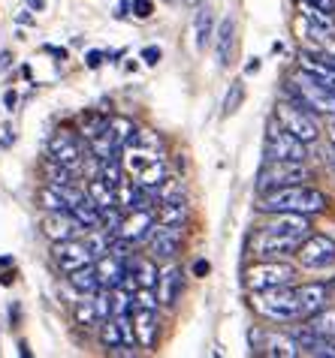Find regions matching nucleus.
<instances>
[{"label": "nucleus", "mask_w": 335, "mask_h": 358, "mask_svg": "<svg viewBox=\"0 0 335 358\" xmlns=\"http://www.w3.org/2000/svg\"><path fill=\"white\" fill-rule=\"evenodd\" d=\"M308 157V145L299 142L293 133L281 130L278 124L269 127L266 133V160H293V163H305Z\"/></svg>", "instance_id": "0eeeda50"}, {"label": "nucleus", "mask_w": 335, "mask_h": 358, "mask_svg": "<svg viewBox=\"0 0 335 358\" xmlns=\"http://www.w3.org/2000/svg\"><path fill=\"white\" fill-rule=\"evenodd\" d=\"M187 220V202L182 193L175 196H166L160 208H157V223H166V226H184Z\"/></svg>", "instance_id": "5701e85b"}, {"label": "nucleus", "mask_w": 335, "mask_h": 358, "mask_svg": "<svg viewBox=\"0 0 335 358\" xmlns=\"http://www.w3.org/2000/svg\"><path fill=\"white\" fill-rule=\"evenodd\" d=\"M94 310H97V320H109L112 316V289H100L94 298Z\"/></svg>", "instance_id": "f704fd0d"}, {"label": "nucleus", "mask_w": 335, "mask_h": 358, "mask_svg": "<svg viewBox=\"0 0 335 358\" xmlns=\"http://www.w3.org/2000/svg\"><path fill=\"white\" fill-rule=\"evenodd\" d=\"M287 94L293 96V103L302 106L311 115H335V94H329L320 82H314L302 66L287 82Z\"/></svg>", "instance_id": "f03ea898"}, {"label": "nucleus", "mask_w": 335, "mask_h": 358, "mask_svg": "<svg viewBox=\"0 0 335 358\" xmlns=\"http://www.w3.org/2000/svg\"><path fill=\"white\" fill-rule=\"evenodd\" d=\"M9 61H13V55H9V52L0 55V69H6V66H9Z\"/></svg>", "instance_id": "79ce46f5"}, {"label": "nucleus", "mask_w": 335, "mask_h": 358, "mask_svg": "<svg viewBox=\"0 0 335 358\" xmlns=\"http://www.w3.org/2000/svg\"><path fill=\"white\" fill-rule=\"evenodd\" d=\"M149 247L157 259H175L182 250V226H166V223L157 226L154 223L151 235H149Z\"/></svg>", "instance_id": "f8f14e48"}, {"label": "nucleus", "mask_w": 335, "mask_h": 358, "mask_svg": "<svg viewBox=\"0 0 335 358\" xmlns=\"http://www.w3.org/2000/svg\"><path fill=\"white\" fill-rule=\"evenodd\" d=\"M242 103H245V85H242V78H235V82L230 85V91H226V99H224V115L226 117L235 115Z\"/></svg>", "instance_id": "2f4dec72"}, {"label": "nucleus", "mask_w": 335, "mask_h": 358, "mask_svg": "<svg viewBox=\"0 0 335 358\" xmlns=\"http://www.w3.org/2000/svg\"><path fill=\"white\" fill-rule=\"evenodd\" d=\"M85 193L91 196V199H94V202L100 205V208H112V205H118V190H115L112 184H106L100 175L88 181V190H85Z\"/></svg>", "instance_id": "c85d7f7f"}, {"label": "nucleus", "mask_w": 335, "mask_h": 358, "mask_svg": "<svg viewBox=\"0 0 335 358\" xmlns=\"http://www.w3.org/2000/svg\"><path fill=\"white\" fill-rule=\"evenodd\" d=\"M55 262L64 274H70V271H78V268H85V265H94V256H91V250H88L85 241L73 238V241H57L55 244Z\"/></svg>", "instance_id": "9d476101"}, {"label": "nucleus", "mask_w": 335, "mask_h": 358, "mask_svg": "<svg viewBox=\"0 0 335 358\" xmlns=\"http://www.w3.org/2000/svg\"><path fill=\"white\" fill-rule=\"evenodd\" d=\"M299 9H302V18L308 22V31L317 39H329L335 34V15L332 13H320V9H314L308 3H299Z\"/></svg>", "instance_id": "4be33fe9"}, {"label": "nucleus", "mask_w": 335, "mask_h": 358, "mask_svg": "<svg viewBox=\"0 0 335 358\" xmlns=\"http://www.w3.org/2000/svg\"><path fill=\"white\" fill-rule=\"evenodd\" d=\"M133 15L136 18H151L154 15V0H133Z\"/></svg>", "instance_id": "c9c22d12"}, {"label": "nucleus", "mask_w": 335, "mask_h": 358, "mask_svg": "<svg viewBox=\"0 0 335 358\" xmlns=\"http://www.w3.org/2000/svg\"><path fill=\"white\" fill-rule=\"evenodd\" d=\"M272 358H296L299 355V343L293 334H278V331H263V350Z\"/></svg>", "instance_id": "412c9836"}, {"label": "nucleus", "mask_w": 335, "mask_h": 358, "mask_svg": "<svg viewBox=\"0 0 335 358\" xmlns=\"http://www.w3.org/2000/svg\"><path fill=\"white\" fill-rule=\"evenodd\" d=\"M124 268H127V259H118V256L109 253V250L94 259V271H97V277H100L103 289H115V286H121Z\"/></svg>", "instance_id": "a211bd4d"}, {"label": "nucleus", "mask_w": 335, "mask_h": 358, "mask_svg": "<svg viewBox=\"0 0 335 358\" xmlns=\"http://www.w3.org/2000/svg\"><path fill=\"white\" fill-rule=\"evenodd\" d=\"M332 286H335V280H332Z\"/></svg>", "instance_id": "c03bdc74"}, {"label": "nucleus", "mask_w": 335, "mask_h": 358, "mask_svg": "<svg viewBox=\"0 0 335 358\" xmlns=\"http://www.w3.org/2000/svg\"><path fill=\"white\" fill-rule=\"evenodd\" d=\"M329 199L317 187L308 184H290V187H278V190H266L260 193L257 208L263 214H281V211H293V214H320L327 211Z\"/></svg>", "instance_id": "f257e3e1"}, {"label": "nucleus", "mask_w": 335, "mask_h": 358, "mask_svg": "<svg viewBox=\"0 0 335 358\" xmlns=\"http://www.w3.org/2000/svg\"><path fill=\"white\" fill-rule=\"evenodd\" d=\"M329 301V286L327 283H302L296 286V304H299V320H308L320 310V307H327Z\"/></svg>", "instance_id": "4468645a"}, {"label": "nucleus", "mask_w": 335, "mask_h": 358, "mask_svg": "<svg viewBox=\"0 0 335 358\" xmlns=\"http://www.w3.org/2000/svg\"><path fill=\"white\" fill-rule=\"evenodd\" d=\"M182 292H184V274L179 268H166V271L157 274V301L163 307L179 304Z\"/></svg>", "instance_id": "f3484780"}, {"label": "nucleus", "mask_w": 335, "mask_h": 358, "mask_svg": "<svg viewBox=\"0 0 335 358\" xmlns=\"http://www.w3.org/2000/svg\"><path fill=\"white\" fill-rule=\"evenodd\" d=\"M151 229H154V214L151 211H130V217L121 220L118 235L127 238V241H133V244H142V241H149Z\"/></svg>", "instance_id": "dca6fc26"}, {"label": "nucleus", "mask_w": 335, "mask_h": 358, "mask_svg": "<svg viewBox=\"0 0 335 358\" xmlns=\"http://www.w3.org/2000/svg\"><path fill=\"white\" fill-rule=\"evenodd\" d=\"M275 124H278L281 130L293 133L305 145H311V142L320 138V127H317V121H314V115L305 112V108L296 106V103H278L275 106Z\"/></svg>", "instance_id": "39448f33"}, {"label": "nucleus", "mask_w": 335, "mask_h": 358, "mask_svg": "<svg viewBox=\"0 0 335 358\" xmlns=\"http://www.w3.org/2000/svg\"><path fill=\"white\" fill-rule=\"evenodd\" d=\"M251 307H254V310H257L260 316H266V320H272V322H290V320H299L296 289H290V286H275V289L254 292Z\"/></svg>", "instance_id": "7ed1b4c3"}, {"label": "nucleus", "mask_w": 335, "mask_h": 358, "mask_svg": "<svg viewBox=\"0 0 335 358\" xmlns=\"http://www.w3.org/2000/svg\"><path fill=\"white\" fill-rule=\"evenodd\" d=\"M133 133H136V127H133L130 117H112V121H109V136L115 138L118 148H124L127 138H130Z\"/></svg>", "instance_id": "7c9ffc66"}, {"label": "nucleus", "mask_w": 335, "mask_h": 358, "mask_svg": "<svg viewBox=\"0 0 335 358\" xmlns=\"http://www.w3.org/2000/svg\"><path fill=\"white\" fill-rule=\"evenodd\" d=\"M299 66L314 78V82H320L323 87H327L329 94H335V69H332V66H327L323 61H317V57L308 55V52L299 57Z\"/></svg>", "instance_id": "393cba45"}, {"label": "nucleus", "mask_w": 335, "mask_h": 358, "mask_svg": "<svg viewBox=\"0 0 335 358\" xmlns=\"http://www.w3.org/2000/svg\"><path fill=\"white\" fill-rule=\"evenodd\" d=\"M299 238H293V235H284V232H272V229H266L260 226L257 229V235L251 238V250L263 256V259H281V256H290V253H296L299 250Z\"/></svg>", "instance_id": "6e6552de"}, {"label": "nucleus", "mask_w": 335, "mask_h": 358, "mask_svg": "<svg viewBox=\"0 0 335 358\" xmlns=\"http://www.w3.org/2000/svg\"><path fill=\"white\" fill-rule=\"evenodd\" d=\"M70 214H73L76 220L82 223L85 229H94V226H100V214H103V208L97 205L88 193H82V196H78L76 202L70 205Z\"/></svg>", "instance_id": "a878e982"}, {"label": "nucleus", "mask_w": 335, "mask_h": 358, "mask_svg": "<svg viewBox=\"0 0 335 358\" xmlns=\"http://www.w3.org/2000/svg\"><path fill=\"white\" fill-rule=\"evenodd\" d=\"M299 3H308L314 9H320V13H332L335 15V0H299Z\"/></svg>", "instance_id": "e433bc0d"}, {"label": "nucleus", "mask_w": 335, "mask_h": 358, "mask_svg": "<svg viewBox=\"0 0 335 358\" xmlns=\"http://www.w3.org/2000/svg\"><path fill=\"white\" fill-rule=\"evenodd\" d=\"M311 178V169L305 163H293V160H266V166L257 175V190H278V187H290V184H305Z\"/></svg>", "instance_id": "20e7f679"}, {"label": "nucleus", "mask_w": 335, "mask_h": 358, "mask_svg": "<svg viewBox=\"0 0 335 358\" xmlns=\"http://www.w3.org/2000/svg\"><path fill=\"white\" fill-rule=\"evenodd\" d=\"M43 232L48 241H73V238H78L85 232V226L76 220V217L70 211H48V217L43 220Z\"/></svg>", "instance_id": "9b49d317"}, {"label": "nucleus", "mask_w": 335, "mask_h": 358, "mask_svg": "<svg viewBox=\"0 0 335 358\" xmlns=\"http://www.w3.org/2000/svg\"><path fill=\"white\" fill-rule=\"evenodd\" d=\"M193 274H196V277H205V274H209V262H205V259L193 262Z\"/></svg>", "instance_id": "ea45409f"}, {"label": "nucleus", "mask_w": 335, "mask_h": 358, "mask_svg": "<svg viewBox=\"0 0 335 358\" xmlns=\"http://www.w3.org/2000/svg\"><path fill=\"white\" fill-rule=\"evenodd\" d=\"M314 57H317V61H323L327 66H332V69H335V55H314Z\"/></svg>", "instance_id": "a19ab883"}, {"label": "nucleus", "mask_w": 335, "mask_h": 358, "mask_svg": "<svg viewBox=\"0 0 335 358\" xmlns=\"http://www.w3.org/2000/svg\"><path fill=\"white\" fill-rule=\"evenodd\" d=\"M257 69H260V61H257V57H254V61L248 64V73H257Z\"/></svg>", "instance_id": "37998d69"}, {"label": "nucleus", "mask_w": 335, "mask_h": 358, "mask_svg": "<svg viewBox=\"0 0 335 358\" xmlns=\"http://www.w3.org/2000/svg\"><path fill=\"white\" fill-rule=\"evenodd\" d=\"M127 271L133 274L136 286H145V289H154V286H157V274H160L151 259H133V262H127Z\"/></svg>", "instance_id": "cd10ccee"}, {"label": "nucleus", "mask_w": 335, "mask_h": 358, "mask_svg": "<svg viewBox=\"0 0 335 358\" xmlns=\"http://www.w3.org/2000/svg\"><path fill=\"white\" fill-rule=\"evenodd\" d=\"M142 61L149 64V66H154L157 61H160V48H157V45H149V48L142 52Z\"/></svg>", "instance_id": "4c0bfd02"}, {"label": "nucleus", "mask_w": 335, "mask_h": 358, "mask_svg": "<svg viewBox=\"0 0 335 358\" xmlns=\"http://www.w3.org/2000/svg\"><path fill=\"white\" fill-rule=\"evenodd\" d=\"M73 320L78 322V325H85V328H94L97 322V310H94V301H76L73 304Z\"/></svg>", "instance_id": "72a5a7b5"}, {"label": "nucleus", "mask_w": 335, "mask_h": 358, "mask_svg": "<svg viewBox=\"0 0 335 358\" xmlns=\"http://www.w3.org/2000/svg\"><path fill=\"white\" fill-rule=\"evenodd\" d=\"M130 322H133L136 343L145 346V350H154V346H157V331H160V322H157V310H154V307H133V310H130Z\"/></svg>", "instance_id": "ddd939ff"}, {"label": "nucleus", "mask_w": 335, "mask_h": 358, "mask_svg": "<svg viewBox=\"0 0 335 358\" xmlns=\"http://www.w3.org/2000/svg\"><path fill=\"white\" fill-rule=\"evenodd\" d=\"M39 202H43L46 211H70V202L61 196L57 187H46V190L39 193Z\"/></svg>", "instance_id": "473e14b6"}, {"label": "nucleus", "mask_w": 335, "mask_h": 358, "mask_svg": "<svg viewBox=\"0 0 335 358\" xmlns=\"http://www.w3.org/2000/svg\"><path fill=\"white\" fill-rule=\"evenodd\" d=\"M293 337H296L299 343V355H314V358H335V341H329V337L317 334L314 328H299V331H293Z\"/></svg>", "instance_id": "2eb2a0df"}, {"label": "nucleus", "mask_w": 335, "mask_h": 358, "mask_svg": "<svg viewBox=\"0 0 335 358\" xmlns=\"http://www.w3.org/2000/svg\"><path fill=\"white\" fill-rule=\"evenodd\" d=\"M67 277H70L73 289L82 292V295H97L103 289V283H100V277H97L94 265H85V268H78V271H70Z\"/></svg>", "instance_id": "bb28decb"}, {"label": "nucleus", "mask_w": 335, "mask_h": 358, "mask_svg": "<svg viewBox=\"0 0 335 358\" xmlns=\"http://www.w3.org/2000/svg\"><path fill=\"white\" fill-rule=\"evenodd\" d=\"M296 277V268L278 259H263L257 265H251L245 271V286L251 292H263V289H275V286H290Z\"/></svg>", "instance_id": "423d86ee"}, {"label": "nucleus", "mask_w": 335, "mask_h": 358, "mask_svg": "<svg viewBox=\"0 0 335 358\" xmlns=\"http://www.w3.org/2000/svg\"><path fill=\"white\" fill-rule=\"evenodd\" d=\"M214 13L209 6H203L200 13L193 15V45H196V52H205L209 48V43L214 39Z\"/></svg>", "instance_id": "b1692460"}, {"label": "nucleus", "mask_w": 335, "mask_h": 358, "mask_svg": "<svg viewBox=\"0 0 335 358\" xmlns=\"http://www.w3.org/2000/svg\"><path fill=\"white\" fill-rule=\"evenodd\" d=\"M233 48H235V18L226 15L224 22L214 27V55H218V66H230Z\"/></svg>", "instance_id": "aec40b11"}, {"label": "nucleus", "mask_w": 335, "mask_h": 358, "mask_svg": "<svg viewBox=\"0 0 335 358\" xmlns=\"http://www.w3.org/2000/svg\"><path fill=\"white\" fill-rule=\"evenodd\" d=\"M296 256L305 268H329L335 265V241L327 235H308L299 244Z\"/></svg>", "instance_id": "1a4fd4ad"}, {"label": "nucleus", "mask_w": 335, "mask_h": 358, "mask_svg": "<svg viewBox=\"0 0 335 358\" xmlns=\"http://www.w3.org/2000/svg\"><path fill=\"white\" fill-rule=\"evenodd\" d=\"M85 61H88V66H91V69H97V66L103 64V52H88Z\"/></svg>", "instance_id": "58836bf2"}, {"label": "nucleus", "mask_w": 335, "mask_h": 358, "mask_svg": "<svg viewBox=\"0 0 335 358\" xmlns=\"http://www.w3.org/2000/svg\"><path fill=\"white\" fill-rule=\"evenodd\" d=\"M308 328H314L317 334L335 341V307H320L314 316H308Z\"/></svg>", "instance_id": "c756f323"}, {"label": "nucleus", "mask_w": 335, "mask_h": 358, "mask_svg": "<svg viewBox=\"0 0 335 358\" xmlns=\"http://www.w3.org/2000/svg\"><path fill=\"white\" fill-rule=\"evenodd\" d=\"M48 151H52V160L61 166L78 169V163H82V148H78V142L70 133H57L52 142H48Z\"/></svg>", "instance_id": "6ab92c4d"}]
</instances>
